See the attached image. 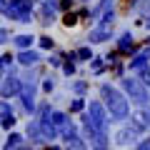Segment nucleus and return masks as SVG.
Here are the masks:
<instances>
[{"label":"nucleus","instance_id":"nucleus-1","mask_svg":"<svg viewBox=\"0 0 150 150\" xmlns=\"http://www.w3.org/2000/svg\"><path fill=\"white\" fill-rule=\"evenodd\" d=\"M100 98L105 100V105H103V108H108V112H110L112 120H118V123H120V120H125L130 115V105H128L125 95L118 90V88L103 83V85H100Z\"/></svg>","mask_w":150,"mask_h":150},{"label":"nucleus","instance_id":"nucleus-2","mask_svg":"<svg viewBox=\"0 0 150 150\" xmlns=\"http://www.w3.org/2000/svg\"><path fill=\"white\" fill-rule=\"evenodd\" d=\"M83 125H88V128L108 135V112H105V108H103V103H98V100L90 103L88 112L83 115Z\"/></svg>","mask_w":150,"mask_h":150},{"label":"nucleus","instance_id":"nucleus-3","mask_svg":"<svg viewBox=\"0 0 150 150\" xmlns=\"http://www.w3.org/2000/svg\"><path fill=\"white\" fill-rule=\"evenodd\" d=\"M35 90H38V73H28L25 78H20V100L25 112H35Z\"/></svg>","mask_w":150,"mask_h":150},{"label":"nucleus","instance_id":"nucleus-4","mask_svg":"<svg viewBox=\"0 0 150 150\" xmlns=\"http://www.w3.org/2000/svg\"><path fill=\"white\" fill-rule=\"evenodd\" d=\"M120 85H123L125 95H128L130 100L135 103V105H140V108H145V105H148L150 95H148L145 85H143V83L138 80V78H123V80H120Z\"/></svg>","mask_w":150,"mask_h":150},{"label":"nucleus","instance_id":"nucleus-5","mask_svg":"<svg viewBox=\"0 0 150 150\" xmlns=\"http://www.w3.org/2000/svg\"><path fill=\"white\" fill-rule=\"evenodd\" d=\"M5 15L18 23H33V0H8Z\"/></svg>","mask_w":150,"mask_h":150},{"label":"nucleus","instance_id":"nucleus-6","mask_svg":"<svg viewBox=\"0 0 150 150\" xmlns=\"http://www.w3.org/2000/svg\"><path fill=\"white\" fill-rule=\"evenodd\" d=\"M83 135H85L83 143L90 145V150H108V135H105V133H98V130L83 125Z\"/></svg>","mask_w":150,"mask_h":150},{"label":"nucleus","instance_id":"nucleus-7","mask_svg":"<svg viewBox=\"0 0 150 150\" xmlns=\"http://www.w3.org/2000/svg\"><path fill=\"white\" fill-rule=\"evenodd\" d=\"M0 95H3V98L20 95V78H15V75H8L5 80L0 83Z\"/></svg>","mask_w":150,"mask_h":150},{"label":"nucleus","instance_id":"nucleus-8","mask_svg":"<svg viewBox=\"0 0 150 150\" xmlns=\"http://www.w3.org/2000/svg\"><path fill=\"white\" fill-rule=\"evenodd\" d=\"M63 138H65V143H68L70 150H85V143H83V138L78 135V130H75L73 125H70V128L63 133Z\"/></svg>","mask_w":150,"mask_h":150},{"label":"nucleus","instance_id":"nucleus-9","mask_svg":"<svg viewBox=\"0 0 150 150\" xmlns=\"http://www.w3.org/2000/svg\"><path fill=\"white\" fill-rule=\"evenodd\" d=\"M118 50L120 55H130V53H135V38H133V33H123V35L118 38Z\"/></svg>","mask_w":150,"mask_h":150},{"label":"nucleus","instance_id":"nucleus-10","mask_svg":"<svg viewBox=\"0 0 150 150\" xmlns=\"http://www.w3.org/2000/svg\"><path fill=\"white\" fill-rule=\"evenodd\" d=\"M18 63L25 65V68H35L40 63V53H35V50H20L18 53Z\"/></svg>","mask_w":150,"mask_h":150},{"label":"nucleus","instance_id":"nucleus-11","mask_svg":"<svg viewBox=\"0 0 150 150\" xmlns=\"http://www.w3.org/2000/svg\"><path fill=\"white\" fill-rule=\"evenodd\" d=\"M138 135H140V133H138L135 128L125 125V128L120 130L118 135H115V143H118V145H128V143H135V138H138Z\"/></svg>","mask_w":150,"mask_h":150},{"label":"nucleus","instance_id":"nucleus-12","mask_svg":"<svg viewBox=\"0 0 150 150\" xmlns=\"http://www.w3.org/2000/svg\"><path fill=\"white\" fill-rule=\"evenodd\" d=\"M148 60H150V50H143V53H135L133 58L128 60V68L138 73L140 68H145V65H148Z\"/></svg>","mask_w":150,"mask_h":150},{"label":"nucleus","instance_id":"nucleus-13","mask_svg":"<svg viewBox=\"0 0 150 150\" xmlns=\"http://www.w3.org/2000/svg\"><path fill=\"white\" fill-rule=\"evenodd\" d=\"M23 145H25V138L20 133H10L8 140H5V145H3V150H20Z\"/></svg>","mask_w":150,"mask_h":150},{"label":"nucleus","instance_id":"nucleus-14","mask_svg":"<svg viewBox=\"0 0 150 150\" xmlns=\"http://www.w3.org/2000/svg\"><path fill=\"white\" fill-rule=\"evenodd\" d=\"M110 28H95V30H90V35H88V40L90 43H105V40H110Z\"/></svg>","mask_w":150,"mask_h":150},{"label":"nucleus","instance_id":"nucleus-15","mask_svg":"<svg viewBox=\"0 0 150 150\" xmlns=\"http://www.w3.org/2000/svg\"><path fill=\"white\" fill-rule=\"evenodd\" d=\"M28 138H30V143H43V133H40V128H38L35 120L28 123Z\"/></svg>","mask_w":150,"mask_h":150},{"label":"nucleus","instance_id":"nucleus-16","mask_svg":"<svg viewBox=\"0 0 150 150\" xmlns=\"http://www.w3.org/2000/svg\"><path fill=\"white\" fill-rule=\"evenodd\" d=\"M33 40H35L33 35H15V38H13V43H15L20 50H28V48L33 45Z\"/></svg>","mask_w":150,"mask_h":150},{"label":"nucleus","instance_id":"nucleus-17","mask_svg":"<svg viewBox=\"0 0 150 150\" xmlns=\"http://www.w3.org/2000/svg\"><path fill=\"white\" fill-rule=\"evenodd\" d=\"M40 23H43V25H53L55 23V13L48 10V8H40Z\"/></svg>","mask_w":150,"mask_h":150},{"label":"nucleus","instance_id":"nucleus-18","mask_svg":"<svg viewBox=\"0 0 150 150\" xmlns=\"http://www.w3.org/2000/svg\"><path fill=\"white\" fill-rule=\"evenodd\" d=\"M70 88H73L75 95H83L88 90V80H75V83H70Z\"/></svg>","mask_w":150,"mask_h":150},{"label":"nucleus","instance_id":"nucleus-19","mask_svg":"<svg viewBox=\"0 0 150 150\" xmlns=\"http://www.w3.org/2000/svg\"><path fill=\"white\" fill-rule=\"evenodd\" d=\"M5 118H15V115H13V108L5 100H0V120H5Z\"/></svg>","mask_w":150,"mask_h":150},{"label":"nucleus","instance_id":"nucleus-20","mask_svg":"<svg viewBox=\"0 0 150 150\" xmlns=\"http://www.w3.org/2000/svg\"><path fill=\"white\" fill-rule=\"evenodd\" d=\"M63 25H65V28H75V25H78V15H75L73 10L65 13V15H63Z\"/></svg>","mask_w":150,"mask_h":150},{"label":"nucleus","instance_id":"nucleus-21","mask_svg":"<svg viewBox=\"0 0 150 150\" xmlns=\"http://www.w3.org/2000/svg\"><path fill=\"white\" fill-rule=\"evenodd\" d=\"M73 58H78V60H93V53H90V48H78L73 53Z\"/></svg>","mask_w":150,"mask_h":150},{"label":"nucleus","instance_id":"nucleus-22","mask_svg":"<svg viewBox=\"0 0 150 150\" xmlns=\"http://www.w3.org/2000/svg\"><path fill=\"white\" fill-rule=\"evenodd\" d=\"M138 80L143 83V85H150V68H148V65L138 70Z\"/></svg>","mask_w":150,"mask_h":150},{"label":"nucleus","instance_id":"nucleus-23","mask_svg":"<svg viewBox=\"0 0 150 150\" xmlns=\"http://www.w3.org/2000/svg\"><path fill=\"white\" fill-rule=\"evenodd\" d=\"M112 20H115V10H108V13H103L100 28H110V25H112Z\"/></svg>","mask_w":150,"mask_h":150},{"label":"nucleus","instance_id":"nucleus-24","mask_svg":"<svg viewBox=\"0 0 150 150\" xmlns=\"http://www.w3.org/2000/svg\"><path fill=\"white\" fill-rule=\"evenodd\" d=\"M73 60H75V58H73V53H70L68 60L63 63V73H65V75H73V73H75V63H73Z\"/></svg>","mask_w":150,"mask_h":150},{"label":"nucleus","instance_id":"nucleus-25","mask_svg":"<svg viewBox=\"0 0 150 150\" xmlns=\"http://www.w3.org/2000/svg\"><path fill=\"white\" fill-rule=\"evenodd\" d=\"M85 110V100L83 98H75L73 103H70V112H83Z\"/></svg>","mask_w":150,"mask_h":150},{"label":"nucleus","instance_id":"nucleus-26","mask_svg":"<svg viewBox=\"0 0 150 150\" xmlns=\"http://www.w3.org/2000/svg\"><path fill=\"white\" fill-rule=\"evenodd\" d=\"M38 40H40V48L43 50H53V45H55V40L50 35H43V38H38Z\"/></svg>","mask_w":150,"mask_h":150},{"label":"nucleus","instance_id":"nucleus-27","mask_svg":"<svg viewBox=\"0 0 150 150\" xmlns=\"http://www.w3.org/2000/svg\"><path fill=\"white\" fill-rule=\"evenodd\" d=\"M90 68H93V73H103V68H105V65H103V58H93Z\"/></svg>","mask_w":150,"mask_h":150},{"label":"nucleus","instance_id":"nucleus-28","mask_svg":"<svg viewBox=\"0 0 150 150\" xmlns=\"http://www.w3.org/2000/svg\"><path fill=\"white\" fill-rule=\"evenodd\" d=\"M13 65V55H0V70H8Z\"/></svg>","mask_w":150,"mask_h":150},{"label":"nucleus","instance_id":"nucleus-29","mask_svg":"<svg viewBox=\"0 0 150 150\" xmlns=\"http://www.w3.org/2000/svg\"><path fill=\"white\" fill-rule=\"evenodd\" d=\"M70 8H73V0H60L58 3V10H63V13H70Z\"/></svg>","mask_w":150,"mask_h":150},{"label":"nucleus","instance_id":"nucleus-30","mask_svg":"<svg viewBox=\"0 0 150 150\" xmlns=\"http://www.w3.org/2000/svg\"><path fill=\"white\" fill-rule=\"evenodd\" d=\"M53 88H55V80H53V78H45V80H43V90H45V93H50Z\"/></svg>","mask_w":150,"mask_h":150},{"label":"nucleus","instance_id":"nucleus-31","mask_svg":"<svg viewBox=\"0 0 150 150\" xmlns=\"http://www.w3.org/2000/svg\"><path fill=\"white\" fill-rule=\"evenodd\" d=\"M8 40H10V30L0 28V45H3V43H8Z\"/></svg>","mask_w":150,"mask_h":150},{"label":"nucleus","instance_id":"nucleus-32","mask_svg":"<svg viewBox=\"0 0 150 150\" xmlns=\"http://www.w3.org/2000/svg\"><path fill=\"white\" fill-rule=\"evenodd\" d=\"M140 5H143V0H128V10H135Z\"/></svg>","mask_w":150,"mask_h":150},{"label":"nucleus","instance_id":"nucleus-33","mask_svg":"<svg viewBox=\"0 0 150 150\" xmlns=\"http://www.w3.org/2000/svg\"><path fill=\"white\" fill-rule=\"evenodd\" d=\"M13 125H15V118H5V120H3V128H5V130H10Z\"/></svg>","mask_w":150,"mask_h":150},{"label":"nucleus","instance_id":"nucleus-34","mask_svg":"<svg viewBox=\"0 0 150 150\" xmlns=\"http://www.w3.org/2000/svg\"><path fill=\"white\" fill-rule=\"evenodd\" d=\"M135 150H150V140H140Z\"/></svg>","mask_w":150,"mask_h":150},{"label":"nucleus","instance_id":"nucleus-35","mask_svg":"<svg viewBox=\"0 0 150 150\" xmlns=\"http://www.w3.org/2000/svg\"><path fill=\"white\" fill-rule=\"evenodd\" d=\"M43 150H60L58 145H50V148H43Z\"/></svg>","mask_w":150,"mask_h":150},{"label":"nucleus","instance_id":"nucleus-36","mask_svg":"<svg viewBox=\"0 0 150 150\" xmlns=\"http://www.w3.org/2000/svg\"><path fill=\"white\" fill-rule=\"evenodd\" d=\"M148 123H150V110H148Z\"/></svg>","mask_w":150,"mask_h":150},{"label":"nucleus","instance_id":"nucleus-37","mask_svg":"<svg viewBox=\"0 0 150 150\" xmlns=\"http://www.w3.org/2000/svg\"><path fill=\"white\" fill-rule=\"evenodd\" d=\"M20 150H28V148H25V145H23V148H20Z\"/></svg>","mask_w":150,"mask_h":150}]
</instances>
